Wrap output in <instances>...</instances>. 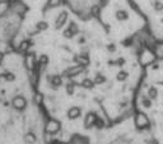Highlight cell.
Instances as JSON below:
<instances>
[{
  "instance_id": "8992f818",
  "label": "cell",
  "mask_w": 163,
  "mask_h": 144,
  "mask_svg": "<svg viewBox=\"0 0 163 144\" xmlns=\"http://www.w3.org/2000/svg\"><path fill=\"white\" fill-rule=\"evenodd\" d=\"M149 100H156L157 97H158V89L156 88V87H149V89H148V96H147Z\"/></svg>"
},
{
  "instance_id": "9c48e42d",
  "label": "cell",
  "mask_w": 163,
  "mask_h": 144,
  "mask_svg": "<svg viewBox=\"0 0 163 144\" xmlns=\"http://www.w3.org/2000/svg\"><path fill=\"white\" fill-rule=\"evenodd\" d=\"M154 10H157V12H161V10H163V4L159 3V2H156L154 3Z\"/></svg>"
},
{
  "instance_id": "7a4b0ae2",
  "label": "cell",
  "mask_w": 163,
  "mask_h": 144,
  "mask_svg": "<svg viewBox=\"0 0 163 144\" xmlns=\"http://www.w3.org/2000/svg\"><path fill=\"white\" fill-rule=\"evenodd\" d=\"M150 124V121L148 119V116L143 112H138L136 116H135V126L139 128V129H144V128H148Z\"/></svg>"
},
{
  "instance_id": "277c9868",
  "label": "cell",
  "mask_w": 163,
  "mask_h": 144,
  "mask_svg": "<svg viewBox=\"0 0 163 144\" xmlns=\"http://www.w3.org/2000/svg\"><path fill=\"white\" fill-rule=\"evenodd\" d=\"M68 18H69V14L66 10H61V12L58 14L56 19H55V28L56 29H60L64 27V24L68 22Z\"/></svg>"
},
{
  "instance_id": "3957f363",
  "label": "cell",
  "mask_w": 163,
  "mask_h": 144,
  "mask_svg": "<svg viewBox=\"0 0 163 144\" xmlns=\"http://www.w3.org/2000/svg\"><path fill=\"white\" fill-rule=\"evenodd\" d=\"M156 59V55L152 53L150 50H148V49H145L143 53H142V55H140V59H139V61H140V64L142 65H144V66H147V65H149V64H152L153 63V60Z\"/></svg>"
},
{
  "instance_id": "5b68a950",
  "label": "cell",
  "mask_w": 163,
  "mask_h": 144,
  "mask_svg": "<svg viewBox=\"0 0 163 144\" xmlns=\"http://www.w3.org/2000/svg\"><path fill=\"white\" fill-rule=\"evenodd\" d=\"M115 17H116V19L118 20V22H125V20L129 19V13L124 9H118V10H116Z\"/></svg>"
},
{
  "instance_id": "30bf717a",
  "label": "cell",
  "mask_w": 163,
  "mask_h": 144,
  "mask_svg": "<svg viewBox=\"0 0 163 144\" xmlns=\"http://www.w3.org/2000/svg\"><path fill=\"white\" fill-rule=\"evenodd\" d=\"M108 50H110V51H115L116 49H115V45H110V46H108Z\"/></svg>"
},
{
  "instance_id": "6da1fadb",
  "label": "cell",
  "mask_w": 163,
  "mask_h": 144,
  "mask_svg": "<svg viewBox=\"0 0 163 144\" xmlns=\"http://www.w3.org/2000/svg\"><path fill=\"white\" fill-rule=\"evenodd\" d=\"M0 59V144H55L47 133H38L37 120L42 98L19 86V75H10Z\"/></svg>"
},
{
  "instance_id": "52a82bcc",
  "label": "cell",
  "mask_w": 163,
  "mask_h": 144,
  "mask_svg": "<svg viewBox=\"0 0 163 144\" xmlns=\"http://www.w3.org/2000/svg\"><path fill=\"white\" fill-rule=\"evenodd\" d=\"M127 77H129V73H127V71L120 70V71L117 73V75H116V79H117L118 82H124V80L127 79Z\"/></svg>"
},
{
  "instance_id": "ba28073f",
  "label": "cell",
  "mask_w": 163,
  "mask_h": 144,
  "mask_svg": "<svg viewBox=\"0 0 163 144\" xmlns=\"http://www.w3.org/2000/svg\"><path fill=\"white\" fill-rule=\"evenodd\" d=\"M142 105H143L145 108L152 107V100H149L148 97H143V98H142Z\"/></svg>"
}]
</instances>
